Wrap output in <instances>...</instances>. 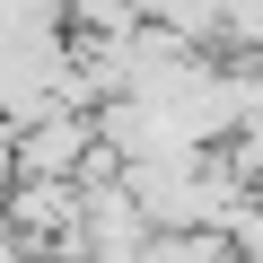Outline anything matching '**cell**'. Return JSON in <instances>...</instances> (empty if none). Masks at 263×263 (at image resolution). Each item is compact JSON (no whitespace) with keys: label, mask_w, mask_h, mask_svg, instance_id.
<instances>
[{"label":"cell","mask_w":263,"mask_h":263,"mask_svg":"<svg viewBox=\"0 0 263 263\" xmlns=\"http://www.w3.org/2000/svg\"><path fill=\"white\" fill-rule=\"evenodd\" d=\"M97 141H105V123L88 105H53V114L9 132V158H18V176H88Z\"/></svg>","instance_id":"6da1fadb"}]
</instances>
